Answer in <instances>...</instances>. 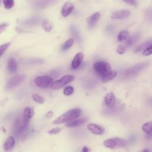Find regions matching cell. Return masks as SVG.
Returning a JSON list of instances; mask_svg holds the SVG:
<instances>
[{"label": "cell", "mask_w": 152, "mask_h": 152, "mask_svg": "<svg viewBox=\"0 0 152 152\" xmlns=\"http://www.w3.org/2000/svg\"><path fill=\"white\" fill-rule=\"evenodd\" d=\"M81 112H82L81 110L78 108L70 109L66 111V112L64 113L61 115H60L56 119H55L53 121V124H60L62 123L70 122L78 118L80 116Z\"/></svg>", "instance_id": "obj_1"}, {"label": "cell", "mask_w": 152, "mask_h": 152, "mask_svg": "<svg viewBox=\"0 0 152 152\" xmlns=\"http://www.w3.org/2000/svg\"><path fill=\"white\" fill-rule=\"evenodd\" d=\"M93 69L101 77L104 76L112 71L110 64L103 61H99L93 64Z\"/></svg>", "instance_id": "obj_2"}, {"label": "cell", "mask_w": 152, "mask_h": 152, "mask_svg": "<svg viewBox=\"0 0 152 152\" xmlns=\"http://www.w3.org/2000/svg\"><path fill=\"white\" fill-rule=\"evenodd\" d=\"M126 144V141L125 140L118 137L109 138L103 141L104 146L111 149L123 147H125Z\"/></svg>", "instance_id": "obj_3"}, {"label": "cell", "mask_w": 152, "mask_h": 152, "mask_svg": "<svg viewBox=\"0 0 152 152\" xmlns=\"http://www.w3.org/2000/svg\"><path fill=\"white\" fill-rule=\"evenodd\" d=\"M75 77L73 75H65L60 79L54 81L50 86V88L52 90H59L64 87L67 84L74 81Z\"/></svg>", "instance_id": "obj_4"}, {"label": "cell", "mask_w": 152, "mask_h": 152, "mask_svg": "<svg viewBox=\"0 0 152 152\" xmlns=\"http://www.w3.org/2000/svg\"><path fill=\"white\" fill-rule=\"evenodd\" d=\"M53 83V78L49 75H41L37 77L34 80L35 84L43 88H46L49 87H50L51 84Z\"/></svg>", "instance_id": "obj_5"}, {"label": "cell", "mask_w": 152, "mask_h": 152, "mask_svg": "<svg viewBox=\"0 0 152 152\" xmlns=\"http://www.w3.org/2000/svg\"><path fill=\"white\" fill-rule=\"evenodd\" d=\"M147 65L148 63L147 62H142L132 66L125 70L124 72V75L125 77L134 76L135 75L140 72L141 70H142L144 68H145L147 66Z\"/></svg>", "instance_id": "obj_6"}, {"label": "cell", "mask_w": 152, "mask_h": 152, "mask_svg": "<svg viewBox=\"0 0 152 152\" xmlns=\"http://www.w3.org/2000/svg\"><path fill=\"white\" fill-rule=\"evenodd\" d=\"M28 123L23 121L22 117L17 118L14 124V133L17 136L24 132L27 129Z\"/></svg>", "instance_id": "obj_7"}, {"label": "cell", "mask_w": 152, "mask_h": 152, "mask_svg": "<svg viewBox=\"0 0 152 152\" xmlns=\"http://www.w3.org/2000/svg\"><path fill=\"white\" fill-rule=\"evenodd\" d=\"M26 77L25 75H16L12 77L6 84V89H12L17 87L24 80Z\"/></svg>", "instance_id": "obj_8"}, {"label": "cell", "mask_w": 152, "mask_h": 152, "mask_svg": "<svg viewBox=\"0 0 152 152\" xmlns=\"http://www.w3.org/2000/svg\"><path fill=\"white\" fill-rule=\"evenodd\" d=\"M74 8V4L71 1H67L65 2L63 4L62 7V10H61V14L62 17H68L71 13Z\"/></svg>", "instance_id": "obj_9"}, {"label": "cell", "mask_w": 152, "mask_h": 152, "mask_svg": "<svg viewBox=\"0 0 152 152\" xmlns=\"http://www.w3.org/2000/svg\"><path fill=\"white\" fill-rule=\"evenodd\" d=\"M87 129L93 134L102 135L104 132V128L101 125L96 124H89L87 125Z\"/></svg>", "instance_id": "obj_10"}, {"label": "cell", "mask_w": 152, "mask_h": 152, "mask_svg": "<svg viewBox=\"0 0 152 152\" xmlns=\"http://www.w3.org/2000/svg\"><path fill=\"white\" fill-rule=\"evenodd\" d=\"M131 12L128 10H118L113 12L110 16V18L112 19H123L129 17Z\"/></svg>", "instance_id": "obj_11"}, {"label": "cell", "mask_w": 152, "mask_h": 152, "mask_svg": "<svg viewBox=\"0 0 152 152\" xmlns=\"http://www.w3.org/2000/svg\"><path fill=\"white\" fill-rule=\"evenodd\" d=\"M84 58V54L82 52L77 53L74 57L71 62V68L75 69L78 68L82 62Z\"/></svg>", "instance_id": "obj_12"}, {"label": "cell", "mask_w": 152, "mask_h": 152, "mask_svg": "<svg viewBox=\"0 0 152 152\" xmlns=\"http://www.w3.org/2000/svg\"><path fill=\"white\" fill-rule=\"evenodd\" d=\"M15 141L14 137L12 136L8 137L3 146L4 151L5 152L11 151L15 146Z\"/></svg>", "instance_id": "obj_13"}, {"label": "cell", "mask_w": 152, "mask_h": 152, "mask_svg": "<svg viewBox=\"0 0 152 152\" xmlns=\"http://www.w3.org/2000/svg\"><path fill=\"white\" fill-rule=\"evenodd\" d=\"M105 104L109 108H112L115 106L116 103V98L113 93H108L104 97Z\"/></svg>", "instance_id": "obj_14"}, {"label": "cell", "mask_w": 152, "mask_h": 152, "mask_svg": "<svg viewBox=\"0 0 152 152\" xmlns=\"http://www.w3.org/2000/svg\"><path fill=\"white\" fill-rule=\"evenodd\" d=\"M34 115V109L32 107L26 106L23 112L22 118L24 121L28 123L29 120Z\"/></svg>", "instance_id": "obj_15"}, {"label": "cell", "mask_w": 152, "mask_h": 152, "mask_svg": "<svg viewBox=\"0 0 152 152\" xmlns=\"http://www.w3.org/2000/svg\"><path fill=\"white\" fill-rule=\"evenodd\" d=\"M100 16V12H96L87 18V24L89 28H92L94 27L97 21L99 20Z\"/></svg>", "instance_id": "obj_16"}, {"label": "cell", "mask_w": 152, "mask_h": 152, "mask_svg": "<svg viewBox=\"0 0 152 152\" xmlns=\"http://www.w3.org/2000/svg\"><path fill=\"white\" fill-rule=\"evenodd\" d=\"M87 122V118H80L77 119L72 120L70 122H67L65 124V126L69 128H74V127H77L79 126H81L83 124H84Z\"/></svg>", "instance_id": "obj_17"}, {"label": "cell", "mask_w": 152, "mask_h": 152, "mask_svg": "<svg viewBox=\"0 0 152 152\" xmlns=\"http://www.w3.org/2000/svg\"><path fill=\"white\" fill-rule=\"evenodd\" d=\"M7 68L10 72L14 73L17 70V63L13 58H10L7 62Z\"/></svg>", "instance_id": "obj_18"}, {"label": "cell", "mask_w": 152, "mask_h": 152, "mask_svg": "<svg viewBox=\"0 0 152 152\" xmlns=\"http://www.w3.org/2000/svg\"><path fill=\"white\" fill-rule=\"evenodd\" d=\"M151 43H152V39H150V40H148L144 42V43H142V44L140 45L137 48H135V49H134V52L135 53H138V52H141L142 50V51L144 50Z\"/></svg>", "instance_id": "obj_19"}, {"label": "cell", "mask_w": 152, "mask_h": 152, "mask_svg": "<svg viewBox=\"0 0 152 152\" xmlns=\"http://www.w3.org/2000/svg\"><path fill=\"white\" fill-rule=\"evenodd\" d=\"M117 74V72L116 71H111L110 72L105 75L104 76L102 77V82L103 83H107L112 79H113Z\"/></svg>", "instance_id": "obj_20"}, {"label": "cell", "mask_w": 152, "mask_h": 152, "mask_svg": "<svg viewBox=\"0 0 152 152\" xmlns=\"http://www.w3.org/2000/svg\"><path fill=\"white\" fill-rule=\"evenodd\" d=\"M142 130L145 134L152 135V121L145 123L142 126Z\"/></svg>", "instance_id": "obj_21"}, {"label": "cell", "mask_w": 152, "mask_h": 152, "mask_svg": "<svg viewBox=\"0 0 152 152\" xmlns=\"http://www.w3.org/2000/svg\"><path fill=\"white\" fill-rule=\"evenodd\" d=\"M138 34H135L134 36H132L131 37H128L127 39L125 40V45L126 46H132L133 44H134L138 39Z\"/></svg>", "instance_id": "obj_22"}, {"label": "cell", "mask_w": 152, "mask_h": 152, "mask_svg": "<svg viewBox=\"0 0 152 152\" xmlns=\"http://www.w3.org/2000/svg\"><path fill=\"white\" fill-rule=\"evenodd\" d=\"M128 34H129V33L127 31L123 30V31H120L118 35V37H117L118 40L119 42L125 41L127 39V38L128 37Z\"/></svg>", "instance_id": "obj_23"}, {"label": "cell", "mask_w": 152, "mask_h": 152, "mask_svg": "<svg viewBox=\"0 0 152 152\" xmlns=\"http://www.w3.org/2000/svg\"><path fill=\"white\" fill-rule=\"evenodd\" d=\"M73 43H74V40L72 39H68L62 45V46L61 47V49L62 50H66L69 49L72 46Z\"/></svg>", "instance_id": "obj_24"}, {"label": "cell", "mask_w": 152, "mask_h": 152, "mask_svg": "<svg viewBox=\"0 0 152 152\" xmlns=\"http://www.w3.org/2000/svg\"><path fill=\"white\" fill-rule=\"evenodd\" d=\"M32 98H33V100L37 103L42 104L45 102V97H43L37 94H36V93H34L32 94Z\"/></svg>", "instance_id": "obj_25"}, {"label": "cell", "mask_w": 152, "mask_h": 152, "mask_svg": "<svg viewBox=\"0 0 152 152\" xmlns=\"http://www.w3.org/2000/svg\"><path fill=\"white\" fill-rule=\"evenodd\" d=\"M42 27L46 32H49L52 29V24L46 20H43V21L42 22Z\"/></svg>", "instance_id": "obj_26"}, {"label": "cell", "mask_w": 152, "mask_h": 152, "mask_svg": "<svg viewBox=\"0 0 152 152\" xmlns=\"http://www.w3.org/2000/svg\"><path fill=\"white\" fill-rule=\"evenodd\" d=\"M74 92V88L72 86H66L63 91V93L65 96H70Z\"/></svg>", "instance_id": "obj_27"}, {"label": "cell", "mask_w": 152, "mask_h": 152, "mask_svg": "<svg viewBox=\"0 0 152 152\" xmlns=\"http://www.w3.org/2000/svg\"><path fill=\"white\" fill-rule=\"evenodd\" d=\"M10 45V42H7L0 46V57L3 55V54L4 53L5 50L7 49Z\"/></svg>", "instance_id": "obj_28"}, {"label": "cell", "mask_w": 152, "mask_h": 152, "mask_svg": "<svg viewBox=\"0 0 152 152\" xmlns=\"http://www.w3.org/2000/svg\"><path fill=\"white\" fill-rule=\"evenodd\" d=\"M3 3L4 4L5 7L7 9L11 8L14 5V1L13 0H5L3 1Z\"/></svg>", "instance_id": "obj_29"}, {"label": "cell", "mask_w": 152, "mask_h": 152, "mask_svg": "<svg viewBox=\"0 0 152 152\" xmlns=\"http://www.w3.org/2000/svg\"><path fill=\"white\" fill-rule=\"evenodd\" d=\"M152 54V43L148 46L144 50H143L142 55L144 56H149Z\"/></svg>", "instance_id": "obj_30"}, {"label": "cell", "mask_w": 152, "mask_h": 152, "mask_svg": "<svg viewBox=\"0 0 152 152\" xmlns=\"http://www.w3.org/2000/svg\"><path fill=\"white\" fill-rule=\"evenodd\" d=\"M116 52L119 55H122L124 54L125 52V46L123 45H119L117 47V49H116Z\"/></svg>", "instance_id": "obj_31"}, {"label": "cell", "mask_w": 152, "mask_h": 152, "mask_svg": "<svg viewBox=\"0 0 152 152\" xmlns=\"http://www.w3.org/2000/svg\"><path fill=\"white\" fill-rule=\"evenodd\" d=\"M61 128L57 127V128H54L50 129L48 131V133L50 135H55V134H57L61 132Z\"/></svg>", "instance_id": "obj_32"}, {"label": "cell", "mask_w": 152, "mask_h": 152, "mask_svg": "<svg viewBox=\"0 0 152 152\" xmlns=\"http://www.w3.org/2000/svg\"><path fill=\"white\" fill-rule=\"evenodd\" d=\"M8 26V24L7 23H1L0 24V34H1Z\"/></svg>", "instance_id": "obj_33"}, {"label": "cell", "mask_w": 152, "mask_h": 152, "mask_svg": "<svg viewBox=\"0 0 152 152\" xmlns=\"http://www.w3.org/2000/svg\"><path fill=\"white\" fill-rule=\"evenodd\" d=\"M124 2L126 4H128L130 5L135 7L137 5V2L136 1H134V0H129V1H124Z\"/></svg>", "instance_id": "obj_34"}, {"label": "cell", "mask_w": 152, "mask_h": 152, "mask_svg": "<svg viewBox=\"0 0 152 152\" xmlns=\"http://www.w3.org/2000/svg\"><path fill=\"white\" fill-rule=\"evenodd\" d=\"M52 116H53V112H52V111H49V112L46 113V117L47 118H48V119L51 118Z\"/></svg>", "instance_id": "obj_35"}, {"label": "cell", "mask_w": 152, "mask_h": 152, "mask_svg": "<svg viewBox=\"0 0 152 152\" xmlns=\"http://www.w3.org/2000/svg\"><path fill=\"white\" fill-rule=\"evenodd\" d=\"M90 150L88 147H87L86 146H84L82 148V152H89Z\"/></svg>", "instance_id": "obj_36"}, {"label": "cell", "mask_w": 152, "mask_h": 152, "mask_svg": "<svg viewBox=\"0 0 152 152\" xmlns=\"http://www.w3.org/2000/svg\"><path fill=\"white\" fill-rule=\"evenodd\" d=\"M0 3H1V2H0Z\"/></svg>", "instance_id": "obj_37"}]
</instances>
